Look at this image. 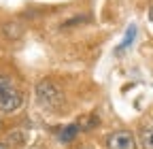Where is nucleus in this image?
Instances as JSON below:
<instances>
[{
    "label": "nucleus",
    "instance_id": "nucleus-1",
    "mask_svg": "<svg viewBox=\"0 0 153 149\" xmlns=\"http://www.w3.org/2000/svg\"><path fill=\"white\" fill-rule=\"evenodd\" d=\"M24 102V94L9 77L0 74V113H15Z\"/></svg>",
    "mask_w": 153,
    "mask_h": 149
},
{
    "label": "nucleus",
    "instance_id": "nucleus-2",
    "mask_svg": "<svg viewBox=\"0 0 153 149\" xmlns=\"http://www.w3.org/2000/svg\"><path fill=\"white\" fill-rule=\"evenodd\" d=\"M36 102L49 111H57L64 102V94L51 79H43L36 83Z\"/></svg>",
    "mask_w": 153,
    "mask_h": 149
},
{
    "label": "nucleus",
    "instance_id": "nucleus-3",
    "mask_svg": "<svg viewBox=\"0 0 153 149\" xmlns=\"http://www.w3.org/2000/svg\"><path fill=\"white\" fill-rule=\"evenodd\" d=\"M106 149H136V139L130 130H117L106 136Z\"/></svg>",
    "mask_w": 153,
    "mask_h": 149
},
{
    "label": "nucleus",
    "instance_id": "nucleus-4",
    "mask_svg": "<svg viewBox=\"0 0 153 149\" xmlns=\"http://www.w3.org/2000/svg\"><path fill=\"white\" fill-rule=\"evenodd\" d=\"M79 130H81V126H79V124H68V126H64V128H62V132L57 134V139H60V143L68 145V143H72V141H74V136L79 134Z\"/></svg>",
    "mask_w": 153,
    "mask_h": 149
},
{
    "label": "nucleus",
    "instance_id": "nucleus-5",
    "mask_svg": "<svg viewBox=\"0 0 153 149\" xmlns=\"http://www.w3.org/2000/svg\"><path fill=\"white\" fill-rule=\"evenodd\" d=\"M136 32H138V30H136V26L132 24V26L128 28L126 36H123V41H121V45H117V51H123V49H128V47H130V45L134 43V39H136Z\"/></svg>",
    "mask_w": 153,
    "mask_h": 149
},
{
    "label": "nucleus",
    "instance_id": "nucleus-6",
    "mask_svg": "<svg viewBox=\"0 0 153 149\" xmlns=\"http://www.w3.org/2000/svg\"><path fill=\"white\" fill-rule=\"evenodd\" d=\"M7 141H9V145H15V147H19V145H24V143H26V132H22V130H15V132H9Z\"/></svg>",
    "mask_w": 153,
    "mask_h": 149
},
{
    "label": "nucleus",
    "instance_id": "nucleus-7",
    "mask_svg": "<svg viewBox=\"0 0 153 149\" xmlns=\"http://www.w3.org/2000/svg\"><path fill=\"white\" fill-rule=\"evenodd\" d=\"M140 145L145 149H153V128H145L140 132Z\"/></svg>",
    "mask_w": 153,
    "mask_h": 149
},
{
    "label": "nucleus",
    "instance_id": "nucleus-8",
    "mask_svg": "<svg viewBox=\"0 0 153 149\" xmlns=\"http://www.w3.org/2000/svg\"><path fill=\"white\" fill-rule=\"evenodd\" d=\"M149 19H151V22H153V7H151V9H149Z\"/></svg>",
    "mask_w": 153,
    "mask_h": 149
},
{
    "label": "nucleus",
    "instance_id": "nucleus-9",
    "mask_svg": "<svg viewBox=\"0 0 153 149\" xmlns=\"http://www.w3.org/2000/svg\"><path fill=\"white\" fill-rule=\"evenodd\" d=\"M0 126H2V119H0Z\"/></svg>",
    "mask_w": 153,
    "mask_h": 149
},
{
    "label": "nucleus",
    "instance_id": "nucleus-10",
    "mask_svg": "<svg viewBox=\"0 0 153 149\" xmlns=\"http://www.w3.org/2000/svg\"><path fill=\"white\" fill-rule=\"evenodd\" d=\"M0 149H4V147H2V145H0Z\"/></svg>",
    "mask_w": 153,
    "mask_h": 149
}]
</instances>
